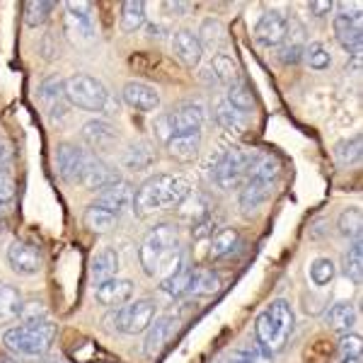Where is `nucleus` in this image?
I'll list each match as a JSON object with an SVG mask.
<instances>
[{
  "mask_svg": "<svg viewBox=\"0 0 363 363\" xmlns=\"http://www.w3.org/2000/svg\"><path fill=\"white\" fill-rule=\"evenodd\" d=\"M279 160L274 155H259L255 160H250L247 167V177L252 179H264V182H277L279 177Z\"/></svg>",
  "mask_w": 363,
  "mask_h": 363,
  "instance_id": "33",
  "label": "nucleus"
},
{
  "mask_svg": "<svg viewBox=\"0 0 363 363\" xmlns=\"http://www.w3.org/2000/svg\"><path fill=\"white\" fill-rule=\"evenodd\" d=\"M216 124H218L220 128H225V131H245V126H247V119H245L242 112H238L235 107H233L228 99H220L218 104H216Z\"/></svg>",
  "mask_w": 363,
  "mask_h": 363,
  "instance_id": "27",
  "label": "nucleus"
},
{
  "mask_svg": "<svg viewBox=\"0 0 363 363\" xmlns=\"http://www.w3.org/2000/svg\"><path fill=\"white\" fill-rule=\"evenodd\" d=\"M172 54L177 56V61L186 68H196L203 58V46L199 42L196 34L179 29L172 34Z\"/></svg>",
  "mask_w": 363,
  "mask_h": 363,
  "instance_id": "17",
  "label": "nucleus"
},
{
  "mask_svg": "<svg viewBox=\"0 0 363 363\" xmlns=\"http://www.w3.org/2000/svg\"><path fill=\"white\" fill-rule=\"evenodd\" d=\"M92 3L85 0H68L66 3V32L75 42H92L95 39V22H92Z\"/></svg>",
  "mask_w": 363,
  "mask_h": 363,
  "instance_id": "9",
  "label": "nucleus"
},
{
  "mask_svg": "<svg viewBox=\"0 0 363 363\" xmlns=\"http://www.w3.org/2000/svg\"><path fill=\"white\" fill-rule=\"evenodd\" d=\"M177 228L172 223H157L150 228L140 240L138 247V262L143 267L145 277H157L160 269L177 255Z\"/></svg>",
  "mask_w": 363,
  "mask_h": 363,
  "instance_id": "3",
  "label": "nucleus"
},
{
  "mask_svg": "<svg viewBox=\"0 0 363 363\" xmlns=\"http://www.w3.org/2000/svg\"><path fill=\"white\" fill-rule=\"evenodd\" d=\"M46 318H49V310H46L42 301L22 303V310H20L22 325H39V322H46Z\"/></svg>",
  "mask_w": 363,
  "mask_h": 363,
  "instance_id": "45",
  "label": "nucleus"
},
{
  "mask_svg": "<svg viewBox=\"0 0 363 363\" xmlns=\"http://www.w3.org/2000/svg\"><path fill=\"white\" fill-rule=\"evenodd\" d=\"M56 5L51 0H29L25 3V25L27 27H39L49 20V15L54 13Z\"/></svg>",
  "mask_w": 363,
  "mask_h": 363,
  "instance_id": "36",
  "label": "nucleus"
},
{
  "mask_svg": "<svg viewBox=\"0 0 363 363\" xmlns=\"http://www.w3.org/2000/svg\"><path fill=\"white\" fill-rule=\"evenodd\" d=\"M116 272H119V255H116L114 250L104 247V250H99L95 257H92L90 277H92L95 284H102V281L114 279Z\"/></svg>",
  "mask_w": 363,
  "mask_h": 363,
  "instance_id": "24",
  "label": "nucleus"
},
{
  "mask_svg": "<svg viewBox=\"0 0 363 363\" xmlns=\"http://www.w3.org/2000/svg\"><path fill=\"white\" fill-rule=\"evenodd\" d=\"M240 245V233L235 228H223V230L213 233L211 235V247H208V257L211 259H223V257L230 255Z\"/></svg>",
  "mask_w": 363,
  "mask_h": 363,
  "instance_id": "28",
  "label": "nucleus"
},
{
  "mask_svg": "<svg viewBox=\"0 0 363 363\" xmlns=\"http://www.w3.org/2000/svg\"><path fill=\"white\" fill-rule=\"evenodd\" d=\"M165 10H169V13L184 15V13H189V10H191V5L189 3H165Z\"/></svg>",
  "mask_w": 363,
  "mask_h": 363,
  "instance_id": "53",
  "label": "nucleus"
},
{
  "mask_svg": "<svg viewBox=\"0 0 363 363\" xmlns=\"http://www.w3.org/2000/svg\"><path fill=\"white\" fill-rule=\"evenodd\" d=\"M179 208H182V216H186V218L191 220V225L196 223V220H201V218H206V216H211V211H208V203L203 201V196H186L184 201L179 203Z\"/></svg>",
  "mask_w": 363,
  "mask_h": 363,
  "instance_id": "41",
  "label": "nucleus"
},
{
  "mask_svg": "<svg viewBox=\"0 0 363 363\" xmlns=\"http://www.w3.org/2000/svg\"><path fill=\"white\" fill-rule=\"evenodd\" d=\"M153 320H155V301H150V298L124 303V306L116 308V313L112 315L114 327L121 335H140V332L148 330Z\"/></svg>",
  "mask_w": 363,
  "mask_h": 363,
  "instance_id": "8",
  "label": "nucleus"
},
{
  "mask_svg": "<svg viewBox=\"0 0 363 363\" xmlns=\"http://www.w3.org/2000/svg\"><path fill=\"white\" fill-rule=\"evenodd\" d=\"M121 32L133 34L145 25V3L140 0H126L121 3V17H119Z\"/></svg>",
  "mask_w": 363,
  "mask_h": 363,
  "instance_id": "29",
  "label": "nucleus"
},
{
  "mask_svg": "<svg viewBox=\"0 0 363 363\" xmlns=\"http://www.w3.org/2000/svg\"><path fill=\"white\" fill-rule=\"evenodd\" d=\"M344 264H347V267H344L347 277L351 281H356V284H361V279H363V245H361V238L349 247L347 257H344Z\"/></svg>",
  "mask_w": 363,
  "mask_h": 363,
  "instance_id": "38",
  "label": "nucleus"
},
{
  "mask_svg": "<svg viewBox=\"0 0 363 363\" xmlns=\"http://www.w3.org/2000/svg\"><path fill=\"white\" fill-rule=\"evenodd\" d=\"M133 203V186L128 182H116L114 186L99 191L97 196V206L112 211L114 216H121L126 208H131Z\"/></svg>",
  "mask_w": 363,
  "mask_h": 363,
  "instance_id": "22",
  "label": "nucleus"
},
{
  "mask_svg": "<svg viewBox=\"0 0 363 363\" xmlns=\"http://www.w3.org/2000/svg\"><path fill=\"white\" fill-rule=\"evenodd\" d=\"M354 322H356V308L351 303H335V306L327 310V325H330V330L347 335L351 327H354Z\"/></svg>",
  "mask_w": 363,
  "mask_h": 363,
  "instance_id": "30",
  "label": "nucleus"
},
{
  "mask_svg": "<svg viewBox=\"0 0 363 363\" xmlns=\"http://www.w3.org/2000/svg\"><path fill=\"white\" fill-rule=\"evenodd\" d=\"M252 157L240 148H228L223 150L213 162V169H211V179L218 189L230 191L240 186V182L247 177V167H250Z\"/></svg>",
  "mask_w": 363,
  "mask_h": 363,
  "instance_id": "7",
  "label": "nucleus"
},
{
  "mask_svg": "<svg viewBox=\"0 0 363 363\" xmlns=\"http://www.w3.org/2000/svg\"><path fill=\"white\" fill-rule=\"evenodd\" d=\"M337 228H339V233H342L344 238L359 240L361 238V208L349 206L342 216H339Z\"/></svg>",
  "mask_w": 363,
  "mask_h": 363,
  "instance_id": "39",
  "label": "nucleus"
},
{
  "mask_svg": "<svg viewBox=\"0 0 363 363\" xmlns=\"http://www.w3.org/2000/svg\"><path fill=\"white\" fill-rule=\"evenodd\" d=\"M361 337L359 335H351V332H347V335H342V339H339V354L344 356V359H361Z\"/></svg>",
  "mask_w": 363,
  "mask_h": 363,
  "instance_id": "47",
  "label": "nucleus"
},
{
  "mask_svg": "<svg viewBox=\"0 0 363 363\" xmlns=\"http://www.w3.org/2000/svg\"><path fill=\"white\" fill-rule=\"evenodd\" d=\"M8 264L22 277H32V274H39V269H42V252L34 245L15 240L8 247Z\"/></svg>",
  "mask_w": 363,
  "mask_h": 363,
  "instance_id": "14",
  "label": "nucleus"
},
{
  "mask_svg": "<svg viewBox=\"0 0 363 363\" xmlns=\"http://www.w3.org/2000/svg\"><path fill=\"white\" fill-rule=\"evenodd\" d=\"M179 330V320L174 315H162L150 322L148 327V335H145V344H143V351L148 359H157L162 354V349L172 342V337L177 335Z\"/></svg>",
  "mask_w": 363,
  "mask_h": 363,
  "instance_id": "11",
  "label": "nucleus"
},
{
  "mask_svg": "<svg viewBox=\"0 0 363 363\" xmlns=\"http://www.w3.org/2000/svg\"><path fill=\"white\" fill-rule=\"evenodd\" d=\"M121 97L131 109H138V112H155L160 107V95L153 85L140 83V80H131V83L124 85L121 90Z\"/></svg>",
  "mask_w": 363,
  "mask_h": 363,
  "instance_id": "15",
  "label": "nucleus"
},
{
  "mask_svg": "<svg viewBox=\"0 0 363 363\" xmlns=\"http://www.w3.org/2000/svg\"><path fill=\"white\" fill-rule=\"evenodd\" d=\"M203 126V109L199 104H179L155 119V136L167 143L172 136H184V133H201Z\"/></svg>",
  "mask_w": 363,
  "mask_h": 363,
  "instance_id": "6",
  "label": "nucleus"
},
{
  "mask_svg": "<svg viewBox=\"0 0 363 363\" xmlns=\"http://www.w3.org/2000/svg\"><path fill=\"white\" fill-rule=\"evenodd\" d=\"M15 179L8 169H0V203H10L15 199Z\"/></svg>",
  "mask_w": 363,
  "mask_h": 363,
  "instance_id": "48",
  "label": "nucleus"
},
{
  "mask_svg": "<svg viewBox=\"0 0 363 363\" xmlns=\"http://www.w3.org/2000/svg\"><path fill=\"white\" fill-rule=\"evenodd\" d=\"M332 8L335 5L330 3V0H313V3H308V13L313 17H325L332 13Z\"/></svg>",
  "mask_w": 363,
  "mask_h": 363,
  "instance_id": "51",
  "label": "nucleus"
},
{
  "mask_svg": "<svg viewBox=\"0 0 363 363\" xmlns=\"http://www.w3.org/2000/svg\"><path fill=\"white\" fill-rule=\"evenodd\" d=\"M39 97L46 99V102L58 104L66 97V80H63L61 75H49V78L39 85Z\"/></svg>",
  "mask_w": 363,
  "mask_h": 363,
  "instance_id": "40",
  "label": "nucleus"
},
{
  "mask_svg": "<svg viewBox=\"0 0 363 363\" xmlns=\"http://www.w3.org/2000/svg\"><path fill=\"white\" fill-rule=\"evenodd\" d=\"M189 194L191 186L184 177H179V174H155V177L145 179L138 186V191H133L131 208L138 218H148L157 211L179 206Z\"/></svg>",
  "mask_w": 363,
  "mask_h": 363,
  "instance_id": "1",
  "label": "nucleus"
},
{
  "mask_svg": "<svg viewBox=\"0 0 363 363\" xmlns=\"http://www.w3.org/2000/svg\"><path fill=\"white\" fill-rule=\"evenodd\" d=\"M286 34H289V20H286L279 10H267L255 27V39L262 46H267V49L281 46V42L286 39Z\"/></svg>",
  "mask_w": 363,
  "mask_h": 363,
  "instance_id": "13",
  "label": "nucleus"
},
{
  "mask_svg": "<svg viewBox=\"0 0 363 363\" xmlns=\"http://www.w3.org/2000/svg\"><path fill=\"white\" fill-rule=\"evenodd\" d=\"M87 155H90V153L80 150L78 145H73V143H61V145H58L56 155H54L58 177H61L63 182H68V184L80 182V177H83V172H85Z\"/></svg>",
  "mask_w": 363,
  "mask_h": 363,
  "instance_id": "10",
  "label": "nucleus"
},
{
  "mask_svg": "<svg viewBox=\"0 0 363 363\" xmlns=\"http://www.w3.org/2000/svg\"><path fill=\"white\" fill-rule=\"evenodd\" d=\"M272 194H274V182L247 177L242 189H240V208H242L245 213H252V211H257L264 201H269Z\"/></svg>",
  "mask_w": 363,
  "mask_h": 363,
  "instance_id": "21",
  "label": "nucleus"
},
{
  "mask_svg": "<svg viewBox=\"0 0 363 363\" xmlns=\"http://www.w3.org/2000/svg\"><path fill=\"white\" fill-rule=\"evenodd\" d=\"M153 162H155V150L148 143H133L124 153V165L128 169H136V172L148 169Z\"/></svg>",
  "mask_w": 363,
  "mask_h": 363,
  "instance_id": "32",
  "label": "nucleus"
},
{
  "mask_svg": "<svg viewBox=\"0 0 363 363\" xmlns=\"http://www.w3.org/2000/svg\"><path fill=\"white\" fill-rule=\"evenodd\" d=\"M191 272H194V269H191V267L182 264V267L177 269V272L172 274V277H169V279H165V281H160V289L165 291L167 296H172V298H179V296H184L186 291H189Z\"/></svg>",
  "mask_w": 363,
  "mask_h": 363,
  "instance_id": "35",
  "label": "nucleus"
},
{
  "mask_svg": "<svg viewBox=\"0 0 363 363\" xmlns=\"http://www.w3.org/2000/svg\"><path fill=\"white\" fill-rule=\"evenodd\" d=\"M335 155L342 165H354V162H359V157H361V136L359 133L349 140H342V143L337 145Z\"/></svg>",
  "mask_w": 363,
  "mask_h": 363,
  "instance_id": "43",
  "label": "nucleus"
},
{
  "mask_svg": "<svg viewBox=\"0 0 363 363\" xmlns=\"http://www.w3.org/2000/svg\"><path fill=\"white\" fill-rule=\"evenodd\" d=\"M306 27L301 25L298 20H289V34H286V39L281 42L279 46V61L286 63V66H294L303 58L306 54Z\"/></svg>",
  "mask_w": 363,
  "mask_h": 363,
  "instance_id": "20",
  "label": "nucleus"
},
{
  "mask_svg": "<svg viewBox=\"0 0 363 363\" xmlns=\"http://www.w3.org/2000/svg\"><path fill=\"white\" fill-rule=\"evenodd\" d=\"M66 99L73 107L85 109V112H107L112 97L104 87L102 80L92 78L85 73H75L66 80Z\"/></svg>",
  "mask_w": 363,
  "mask_h": 363,
  "instance_id": "5",
  "label": "nucleus"
},
{
  "mask_svg": "<svg viewBox=\"0 0 363 363\" xmlns=\"http://www.w3.org/2000/svg\"><path fill=\"white\" fill-rule=\"evenodd\" d=\"M56 337V325L49 320L39 325H17L3 335V344L17 356H42L49 351Z\"/></svg>",
  "mask_w": 363,
  "mask_h": 363,
  "instance_id": "4",
  "label": "nucleus"
},
{
  "mask_svg": "<svg viewBox=\"0 0 363 363\" xmlns=\"http://www.w3.org/2000/svg\"><path fill=\"white\" fill-rule=\"evenodd\" d=\"M238 354L247 363H274L272 354H267V351L259 347H242V349H238Z\"/></svg>",
  "mask_w": 363,
  "mask_h": 363,
  "instance_id": "49",
  "label": "nucleus"
},
{
  "mask_svg": "<svg viewBox=\"0 0 363 363\" xmlns=\"http://www.w3.org/2000/svg\"><path fill=\"white\" fill-rule=\"evenodd\" d=\"M116 182H121V177L112 165H107V162L97 155H87L85 172H83V177H80V184H83L87 191H97V189L104 191V189H109V186H114Z\"/></svg>",
  "mask_w": 363,
  "mask_h": 363,
  "instance_id": "12",
  "label": "nucleus"
},
{
  "mask_svg": "<svg viewBox=\"0 0 363 363\" xmlns=\"http://www.w3.org/2000/svg\"><path fill=\"white\" fill-rule=\"evenodd\" d=\"M13 155H15V148H13V143H10L5 136H0V167H5L10 160H13Z\"/></svg>",
  "mask_w": 363,
  "mask_h": 363,
  "instance_id": "52",
  "label": "nucleus"
},
{
  "mask_svg": "<svg viewBox=\"0 0 363 363\" xmlns=\"http://www.w3.org/2000/svg\"><path fill=\"white\" fill-rule=\"evenodd\" d=\"M80 136L87 145H90L92 150H97V153H104V150L114 148L116 143V128L109 124L107 119H90L87 124H83V131H80Z\"/></svg>",
  "mask_w": 363,
  "mask_h": 363,
  "instance_id": "18",
  "label": "nucleus"
},
{
  "mask_svg": "<svg viewBox=\"0 0 363 363\" xmlns=\"http://www.w3.org/2000/svg\"><path fill=\"white\" fill-rule=\"evenodd\" d=\"M169 157L179 162H194L201 148V133H184V136H172L165 143Z\"/></svg>",
  "mask_w": 363,
  "mask_h": 363,
  "instance_id": "23",
  "label": "nucleus"
},
{
  "mask_svg": "<svg viewBox=\"0 0 363 363\" xmlns=\"http://www.w3.org/2000/svg\"><path fill=\"white\" fill-rule=\"evenodd\" d=\"M220 291V277L213 269H194L189 281V291L186 294H194L199 298L216 296Z\"/></svg>",
  "mask_w": 363,
  "mask_h": 363,
  "instance_id": "25",
  "label": "nucleus"
},
{
  "mask_svg": "<svg viewBox=\"0 0 363 363\" xmlns=\"http://www.w3.org/2000/svg\"><path fill=\"white\" fill-rule=\"evenodd\" d=\"M116 218H119V216H114L112 211L92 203V206H87V211H85L83 223L87 230H92V233H109L116 225Z\"/></svg>",
  "mask_w": 363,
  "mask_h": 363,
  "instance_id": "31",
  "label": "nucleus"
},
{
  "mask_svg": "<svg viewBox=\"0 0 363 363\" xmlns=\"http://www.w3.org/2000/svg\"><path fill=\"white\" fill-rule=\"evenodd\" d=\"M306 61H308V66L310 68H315V70H327L330 68V63H332V58H330V51L325 49V44L322 42H310L306 46Z\"/></svg>",
  "mask_w": 363,
  "mask_h": 363,
  "instance_id": "42",
  "label": "nucleus"
},
{
  "mask_svg": "<svg viewBox=\"0 0 363 363\" xmlns=\"http://www.w3.org/2000/svg\"><path fill=\"white\" fill-rule=\"evenodd\" d=\"M22 296L15 286L8 284H0V325H8L20 318V310H22Z\"/></svg>",
  "mask_w": 363,
  "mask_h": 363,
  "instance_id": "26",
  "label": "nucleus"
},
{
  "mask_svg": "<svg viewBox=\"0 0 363 363\" xmlns=\"http://www.w3.org/2000/svg\"><path fill=\"white\" fill-rule=\"evenodd\" d=\"M223 25H220L218 20H206L201 25V29H199V42H201V46L206 44V46H218L220 44V39H223Z\"/></svg>",
  "mask_w": 363,
  "mask_h": 363,
  "instance_id": "46",
  "label": "nucleus"
},
{
  "mask_svg": "<svg viewBox=\"0 0 363 363\" xmlns=\"http://www.w3.org/2000/svg\"><path fill=\"white\" fill-rule=\"evenodd\" d=\"M296 325L294 308L286 301H274L267 310H262L259 318L255 322V337L257 347L264 349L267 354H279L286 349Z\"/></svg>",
  "mask_w": 363,
  "mask_h": 363,
  "instance_id": "2",
  "label": "nucleus"
},
{
  "mask_svg": "<svg viewBox=\"0 0 363 363\" xmlns=\"http://www.w3.org/2000/svg\"><path fill=\"white\" fill-rule=\"evenodd\" d=\"M0 363H13V361H0Z\"/></svg>",
  "mask_w": 363,
  "mask_h": 363,
  "instance_id": "57",
  "label": "nucleus"
},
{
  "mask_svg": "<svg viewBox=\"0 0 363 363\" xmlns=\"http://www.w3.org/2000/svg\"><path fill=\"white\" fill-rule=\"evenodd\" d=\"M342 363H361V359H342Z\"/></svg>",
  "mask_w": 363,
  "mask_h": 363,
  "instance_id": "56",
  "label": "nucleus"
},
{
  "mask_svg": "<svg viewBox=\"0 0 363 363\" xmlns=\"http://www.w3.org/2000/svg\"><path fill=\"white\" fill-rule=\"evenodd\" d=\"M213 228H216V220H213V216H206V218L196 220V223L191 225V235H194L196 240L211 238V235H213Z\"/></svg>",
  "mask_w": 363,
  "mask_h": 363,
  "instance_id": "50",
  "label": "nucleus"
},
{
  "mask_svg": "<svg viewBox=\"0 0 363 363\" xmlns=\"http://www.w3.org/2000/svg\"><path fill=\"white\" fill-rule=\"evenodd\" d=\"M211 73H213V80L223 85H233L238 83V63L233 56L228 54H216L213 61H211Z\"/></svg>",
  "mask_w": 363,
  "mask_h": 363,
  "instance_id": "34",
  "label": "nucleus"
},
{
  "mask_svg": "<svg viewBox=\"0 0 363 363\" xmlns=\"http://www.w3.org/2000/svg\"><path fill=\"white\" fill-rule=\"evenodd\" d=\"M310 279H313L315 286H327L332 279H335V262L327 259V257H320L310 264Z\"/></svg>",
  "mask_w": 363,
  "mask_h": 363,
  "instance_id": "44",
  "label": "nucleus"
},
{
  "mask_svg": "<svg viewBox=\"0 0 363 363\" xmlns=\"http://www.w3.org/2000/svg\"><path fill=\"white\" fill-rule=\"evenodd\" d=\"M133 296V284L128 279H109L97 284L95 301L104 308H121Z\"/></svg>",
  "mask_w": 363,
  "mask_h": 363,
  "instance_id": "19",
  "label": "nucleus"
},
{
  "mask_svg": "<svg viewBox=\"0 0 363 363\" xmlns=\"http://www.w3.org/2000/svg\"><path fill=\"white\" fill-rule=\"evenodd\" d=\"M347 68L354 70V75H359L361 73V54H354V61H351Z\"/></svg>",
  "mask_w": 363,
  "mask_h": 363,
  "instance_id": "54",
  "label": "nucleus"
},
{
  "mask_svg": "<svg viewBox=\"0 0 363 363\" xmlns=\"http://www.w3.org/2000/svg\"><path fill=\"white\" fill-rule=\"evenodd\" d=\"M335 25L337 42L344 46L351 54H361V17L359 13L349 15V13H339L332 20Z\"/></svg>",
  "mask_w": 363,
  "mask_h": 363,
  "instance_id": "16",
  "label": "nucleus"
},
{
  "mask_svg": "<svg viewBox=\"0 0 363 363\" xmlns=\"http://www.w3.org/2000/svg\"><path fill=\"white\" fill-rule=\"evenodd\" d=\"M228 363H247V361H245V359H242V356H240V354H238V351H235V354H233V359H230V361H228Z\"/></svg>",
  "mask_w": 363,
  "mask_h": 363,
  "instance_id": "55",
  "label": "nucleus"
},
{
  "mask_svg": "<svg viewBox=\"0 0 363 363\" xmlns=\"http://www.w3.org/2000/svg\"><path fill=\"white\" fill-rule=\"evenodd\" d=\"M228 102L233 104V107L238 109V112H242V114H247L255 109V95H252V90L245 83H233V85H228Z\"/></svg>",
  "mask_w": 363,
  "mask_h": 363,
  "instance_id": "37",
  "label": "nucleus"
}]
</instances>
